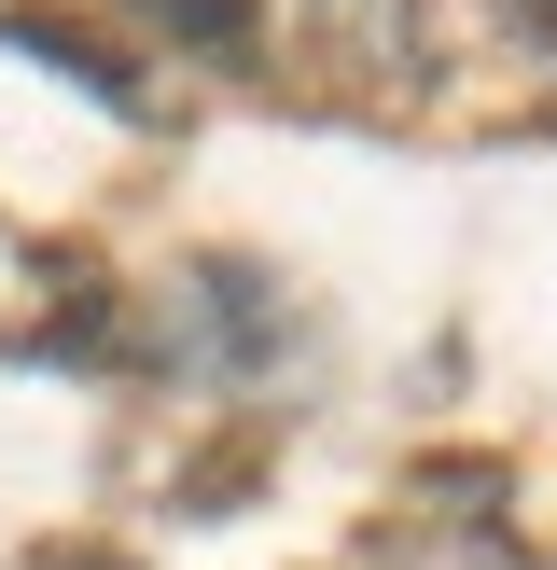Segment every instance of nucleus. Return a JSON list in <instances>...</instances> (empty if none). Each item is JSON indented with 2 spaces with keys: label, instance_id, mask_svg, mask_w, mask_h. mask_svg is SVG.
Segmentation results:
<instances>
[{
  "label": "nucleus",
  "instance_id": "nucleus-1",
  "mask_svg": "<svg viewBox=\"0 0 557 570\" xmlns=\"http://www.w3.org/2000/svg\"><path fill=\"white\" fill-rule=\"evenodd\" d=\"M0 42H14V56H56V70H70L84 98H111V111H154V83H139L84 14H56V0H14V14H0Z\"/></svg>",
  "mask_w": 557,
  "mask_h": 570
},
{
  "label": "nucleus",
  "instance_id": "nucleus-2",
  "mask_svg": "<svg viewBox=\"0 0 557 570\" xmlns=\"http://www.w3.org/2000/svg\"><path fill=\"white\" fill-rule=\"evenodd\" d=\"M139 14H154L167 42H195V56H251V28H265L251 0H139Z\"/></svg>",
  "mask_w": 557,
  "mask_h": 570
},
{
  "label": "nucleus",
  "instance_id": "nucleus-3",
  "mask_svg": "<svg viewBox=\"0 0 557 570\" xmlns=\"http://www.w3.org/2000/svg\"><path fill=\"white\" fill-rule=\"evenodd\" d=\"M488 14H516L529 42H557V0H488Z\"/></svg>",
  "mask_w": 557,
  "mask_h": 570
},
{
  "label": "nucleus",
  "instance_id": "nucleus-4",
  "mask_svg": "<svg viewBox=\"0 0 557 570\" xmlns=\"http://www.w3.org/2000/svg\"><path fill=\"white\" fill-rule=\"evenodd\" d=\"M28 570H126V557H84V543H70V557H28Z\"/></svg>",
  "mask_w": 557,
  "mask_h": 570
}]
</instances>
